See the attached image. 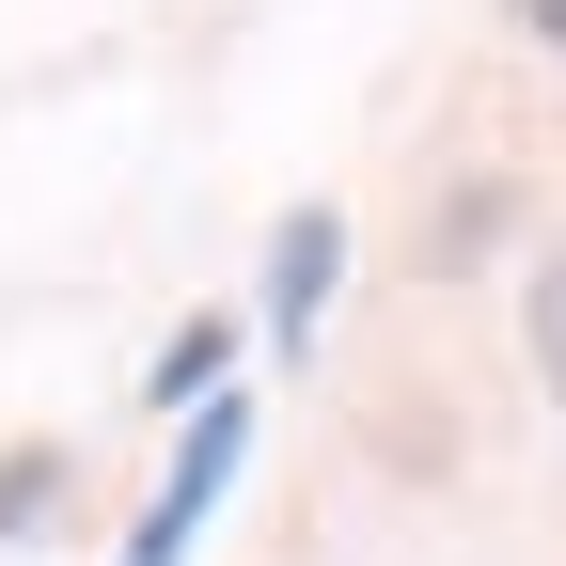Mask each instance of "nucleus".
I'll list each match as a JSON object with an SVG mask.
<instances>
[{"instance_id": "nucleus-1", "label": "nucleus", "mask_w": 566, "mask_h": 566, "mask_svg": "<svg viewBox=\"0 0 566 566\" xmlns=\"http://www.w3.org/2000/svg\"><path fill=\"white\" fill-rule=\"evenodd\" d=\"M237 457H252V394H205V409H189V441H174V472H158V504L126 520V551H111V566H189V535L221 520Z\"/></svg>"}, {"instance_id": "nucleus-2", "label": "nucleus", "mask_w": 566, "mask_h": 566, "mask_svg": "<svg viewBox=\"0 0 566 566\" xmlns=\"http://www.w3.org/2000/svg\"><path fill=\"white\" fill-rule=\"evenodd\" d=\"M331 283H346V205H283V237H268V363L315 346Z\"/></svg>"}, {"instance_id": "nucleus-3", "label": "nucleus", "mask_w": 566, "mask_h": 566, "mask_svg": "<svg viewBox=\"0 0 566 566\" xmlns=\"http://www.w3.org/2000/svg\"><path fill=\"white\" fill-rule=\"evenodd\" d=\"M221 363H237V315H189V331L158 346V378H142V409H205V394H221Z\"/></svg>"}, {"instance_id": "nucleus-4", "label": "nucleus", "mask_w": 566, "mask_h": 566, "mask_svg": "<svg viewBox=\"0 0 566 566\" xmlns=\"http://www.w3.org/2000/svg\"><path fill=\"white\" fill-rule=\"evenodd\" d=\"M48 504H63V441H17V457H0V551L48 535Z\"/></svg>"}, {"instance_id": "nucleus-5", "label": "nucleus", "mask_w": 566, "mask_h": 566, "mask_svg": "<svg viewBox=\"0 0 566 566\" xmlns=\"http://www.w3.org/2000/svg\"><path fill=\"white\" fill-rule=\"evenodd\" d=\"M520 315H535V378L566 394V237H551V268H535V300H520Z\"/></svg>"}, {"instance_id": "nucleus-6", "label": "nucleus", "mask_w": 566, "mask_h": 566, "mask_svg": "<svg viewBox=\"0 0 566 566\" xmlns=\"http://www.w3.org/2000/svg\"><path fill=\"white\" fill-rule=\"evenodd\" d=\"M520 32H535V48H551V63H566V0H520Z\"/></svg>"}]
</instances>
